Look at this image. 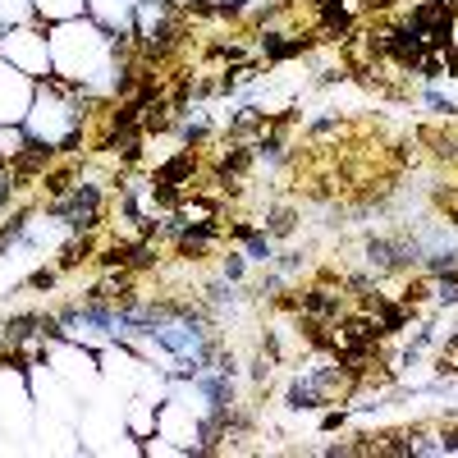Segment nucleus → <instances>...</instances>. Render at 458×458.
<instances>
[{"label": "nucleus", "instance_id": "obj_1", "mask_svg": "<svg viewBox=\"0 0 458 458\" xmlns=\"http://www.w3.org/2000/svg\"><path fill=\"white\" fill-rule=\"evenodd\" d=\"M435 298H440V302H458V270H454V275H440V285H435Z\"/></svg>", "mask_w": 458, "mask_h": 458}]
</instances>
